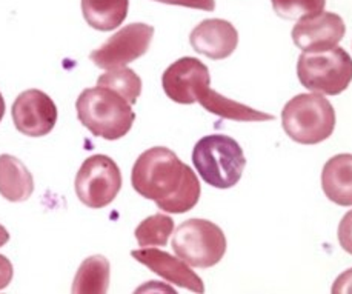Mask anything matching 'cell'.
<instances>
[{
	"mask_svg": "<svg viewBox=\"0 0 352 294\" xmlns=\"http://www.w3.org/2000/svg\"><path fill=\"white\" fill-rule=\"evenodd\" d=\"M131 184L142 198L154 200L162 211L171 214L192 210L201 193L191 167L165 147L149 148L137 158Z\"/></svg>",
	"mask_w": 352,
	"mask_h": 294,
	"instance_id": "obj_1",
	"label": "cell"
},
{
	"mask_svg": "<svg viewBox=\"0 0 352 294\" xmlns=\"http://www.w3.org/2000/svg\"><path fill=\"white\" fill-rule=\"evenodd\" d=\"M77 117L91 134L107 140L122 139L131 132L135 113L114 91L103 87L83 90L76 102Z\"/></svg>",
	"mask_w": 352,
	"mask_h": 294,
	"instance_id": "obj_2",
	"label": "cell"
},
{
	"mask_svg": "<svg viewBox=\"0 0 352 294\" xmlns=\"http://www.w3.org/2000/svg\"><path fill=\"white\" fill-rule=\"evenodd\" d=\"M192 163L208 185L228 189L242 179L246 159L242 147L232 137L210 134L195 143Z\"/></svg>",
	"mask_w": 352,
	"mask_h": 294,
	"instance_id": "obj_3",
	"label": "cell"
},
{
	"mask_svg": "<svg viewBox=\"0 0 352 294\" xmlns=\"http://www.w3.org/2000/svg\"><path fill=\"white\" fill-rule=\"evenodd\" d=\"M282 125L294 142L316 145L334 133L336 111L331 102L320 94H298L285 105Z\"/></svg>",
	"mask_w": 352,
	"mask_h": 294,
	"instance_id": "obj_4",
	"label": "cell"
},
{
	"mask_svg": "<svg viewBox=\"0 0 352 294\" xmlns=\"http://www.w3.org/2000/svg\"><path fill=\"white\" fill-rule=\"evenodd\" d=\"M297 76L300 83L312 93L337 96L352 82V59L342 47L302 53L297 62Z\"/></svg>",
	"mask_w": 352,
	"mask_h": 294,
	"instance_id": "obj_5",
	"label": "cell"
},
{
	"mask_svg": "<svg viewBox=\"0 0 352 294\" xmlns=\"http://www.w3.org/2000/svg\"><path fill=\"white\" fill-rule=\"evenodd\" d=\"M226 245L221 228L206 219L185 220L173 238L174 253L195 268L217 265L225 256Z\"/></svg>",
	"mask_w": 352,
	"mask_h": 294,
	"instance_id": "obj_6",
	"label": "cell"
},
{
	"mask_svg": "<svg viewBox=\"0 0 352 294\" xmlns=\"http://www.w3.org/2000/svg\"><path fill=\"white\" fill-rule=\"evenodd\" d=\"M74 188L83 205L93 210L105 208L117 198L122 188L120 168L109 156H91L82 163Z\"/></svg>",
	"mask_w": 352,
	"mask_h": 294,
	"instance_id": "obj_7",
	"label": "cell"
},
{
	"mask_svg": "<svg viewBox=\"0 0 352 294\" xmlns=\"http://www.w3.org/2000/svg\"><path fill=\"white\" fill-rule=\"evenodd\" d=\"M154 28L148 23H131L117 31L89 54L91 62L102 70L120 68L148 53Z\"/></svg>",
	"mask_w": 352,
	"mask_h": 294,
	"instance_id": "obj_8",
	"label": "cell"
},
{
	"mask_svg": "<svg viewBox=\"0 0 352 294\" xmlns=\"http://www.w3.org/2000/svg\"><path fill=\"white\" fill-rule=\"evenodd\" d=\"M211 76L204 62L195 57H182L165 70L162 87L165 94L175 103L191 105L199 96L210 88Z\"/></svg>",
	"mask_w": 352,
	"mask_h": 294,
	"instance_id": "obj_9",
	"label": "cell"
},
{
	"mask_svg": "<svg viewBox=\"0 0 352 294\" xmlns=\"http://www.w3.org/2000/svg\"><path fill=\"white\" fill-rule=\"evenodd\" d=\"M12 122L25 136H47L57 122V107L51 97L41 90H27L17 96L11 108Z\"/></svg>",
	"mask_w": 352,
	"mask_h": 294,
	"instance_id": "obj_10",
	"label": "cell"
},
{
	"mask_svg": "<svg viewBox=\"0 0 352 294\" xmlns=\"http://www.w3.org/2000/svg\"><path fill=\"white\" fill-rule=\"evenodd\" d=\"M346 32V25L336 12L300 19L292 28V41L303 53H316L337 47Z\"/></svg>",
	"mask_w": 352,
	"mask_h": 294,
	"instance_id": "obj_11",
	"label": "cell"
},
{
	"mask_svg": "<svg viewBox=\"0 0 352 294\" xmlns=\"http://www.w3.org/2000/svg\"><path fill=\"white\" fill-rule=\"evenodd\" d=\"M131 256L137 262L148 266L153 273L168 280L169 284L177 285L180 288H186L194 293H204L205 285L197 274H195L185 260L179 256L174 258L166 251L157 248H142V250L131 251Z\"/></svg>",
	"mask_w": 352,
	"mask_h": 294,
	"instance_id": "obj_12",
	"label": "cell"
},
{
	"mask_svg": "<svg viewBox=\"0 0 352 294\" xmlns=\"http://www.w3.org/2000/svg\"><path fill=\"white\" fill-rule=\"evenodd\" d=\"M190 43L199 54L212 61H223L236 51L239 32L231 22L223 19H206L192 30Z\"/></svg>",
	"mask_w": 352,
	"mask_h": 294,
	"instance_id": "obj_13",
	"label": "cell"
},
{
	"mask_svg": "<svg viewBox=\"0 0 352 294\" xmlns=\"http://www.w3.org/2000/svg\"><path fill=\"white\" fill-rule=\"evenodd\" d=\"M322 188L331 202L352 207V154H337L324 163Z\"/></svg>",
	"mask_w": 352,
	"mask_h": 294,
	"instance_id": "obj_14",
	"label": "cell"
},
{
	"mask_svg": "<svg viewBox=\"0 0 352 294\" xmlns=\"http://www.w3.org/2000/svg\"><path fill=\"white\" fill-rule=\"evenodd\" d=\"M34 191V178L22 160L11 154L0 156V196L10 202H25Z\"/></svg>",
	"mask_w": 352,
	"mask_h": 294,
	"instance_id": "obj_15",
	"label": "cell"
},
{
	"mask_svg": "<svg viewBox=\"0 0 352 294\" xmlns=\"http://www.w3.org/2000/svg\"><path fill=\"white\" fill-rule=\"evenodd\" d=\"M197 102L206 111L221 117V119H230L237 122H265L276 119L272 114L257 111L251 107L243 105V103L228 99V97L219 94L217 91H214L211 88L205 90L204 93L199 96Z\"/></svg>",
	"mask_w": 352,
	"mask_h": 294,
	"instance_id": "obj_16",
	"label": "cell"
},
{
	"mask_svg": "<svg viewBox=\"0 0 352 294\" xmlns=\"http://www.w3.org/2000/svg\"><path fill=\"white\" fill-rule=\"evenodd\" d=\"M129 0H82V12L91 28L113 31L128 16Z\"/></svg>",
	"mask_w": 352,
	"mask_h": 294,
	"instance_id": "obj_17",
	"label": "cell"
},
{
	"mask_svg": "<svg viewBox=\"0 0 352 294\" xmlns=\"http://www.w3.org/2000/svg\"><path fill=\"white\" fill-rule=\"evenodd\" d=\"M111 266L107 258L91 256L85 259L77 270L73 282V293L76 294H103L109 286Z\"/></svg>",
	"mask_w": 352,
	"mask_h": 294,
	"instance_id": "obj_18",
	"label": "cell"
},
{
	"mask_svg": "<svg viewBox=\"0 0 352 294\" xmlns=\"http://www.w3.org/2000/svg\"><path fill=\"white\" fill-rule=\"evenodd\" d=\"M97 87L108 88L134 105L142 94V79L131 68H113L97 79Z\"/></svg>",
	"mask_w": 352,
	"mask_h": 294,
	"instance_id": "obj_19",
	"label": "cell"
},
{
	"mask_svg": "<svg viewBox=\"0 0 352 294\" xmlns=\"http://www.w3.org/2000/svg\"><path fill=\"white\" fill-rule=\"evenodd\" d=\"M174 231V220L166 214L149 216L135 228L134 236L140 246H165Z\"/></svg>",
	"mask_w": 352,
	"mask_h": 294,
	"instance_id": "obj_20",
	"label": "cell"
},
{
	"mask_svg": "<svg viewBox=\"0 0 352 294\" xmlns=\"http://www.w3.org/2000/svg\"><path fill=\"white\" fill-rule=\"evenodd\" d=\"M276 14L286 21H300L324 10L326 0H271Z\"/></svg>",
	"mask_w": 352,
	"mask_h": 294,
	"instance_id": "obj_21",
	"label": "cell"
},
{
	"mask_svg": "<svg viewBox=\"0 0 352 294\" xmlns=\"http://www.w3.org/2000/svg\"><path fill=\"white\" fill-rule=\"evenodd\" d=\"M338 242L344 251L352 254V210L343 216L338 225Z\"/></svg>",
	"mask_w": 352,
	"mask_h": 294,
	"instance_id": "obj_22",
	"label": "cell"
},
{
	"mask_svg": "<svg viewBox=\"0 0 352 294\" xmlns=\"http://www.w3.org/2000/svg\"><path fill=\"white\" fill-rule=\"evenodd\" d=\"M154 2L185 6V8L201 10V11H214V10H216V0H154Z\"/></svg>",
	"mask_w": 352,
	"mask_h": 294,
	"instance_id": "obj_23",
	"label": "cell"
},
{
	"mask_svg": "<svg viewBox=\"0 0 352 294\" xmlns=\"http://www.w3.org/2000/svg\"><path fill=\"white\" fill-rule=\"evenodd\" d=\"M332 293L334 294H351L352 293V268L340 274L332 285Z\"/></svg>",
	"mask_w": 352,
	"mask_h": 294,
	"instance_id": "obj_24",
	"label": "cell"
},
{
	"mask_svg": "<svg viewBox=\"0 0 352 294\" xmlns=\"http://www.w3.org/2000/svg\"><path fill=\"white\" fill-rule=\"evenodd\" d=\"M12 276H14V268L10 262V259L0 254V290L6 288L11 284Z\"/></svg>",
	"mask_w": 352,
	"mask_h": 294,
	"instance_id": "obj_25",
	"label": "cell"
},
{
	"mask_svg": "<svg viewBox=\"0 0 352 294\" xmlns=\"http://www.w3.org/2000/svg\"><path fill=\"white\" fill-rule=\"evenodd\" d=\"M8 240H10V233L6 231V228L3 225H0V246L8 244Z\"/></svg>",
	"mask_w": 352,
	"mask_h": 294,
	"instance_id": "obj_26",
	"label": "cell"
},
{
	"mask_svg": "<svg viewBox=\"0 0 352 294\" xmlns=\"http://www.w3.org/2000/svg\"><path fill=\"white\" fill-rule=\"evenodd\" d=\"M5 108H6V105H5V99H3L2 93H0V122H2L3 116H5Z\"/></svg>",
	"mask_w": 352,
	"mask_h": 294,
	"instance_id": "obj_27",
	"label": "cell"
}]
</instances>
